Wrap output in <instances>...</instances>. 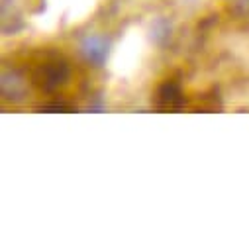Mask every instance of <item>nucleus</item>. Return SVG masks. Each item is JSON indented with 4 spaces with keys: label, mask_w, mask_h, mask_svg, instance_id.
<instances>
[{
    "label": "nucleus",
    "mask_w": 249,
    "mask_h": 249,
    "mask_svg": "<svg viewBox=\"0 0 249 249\" xmlns=\"http://www.w3.org/2000/svg\"><path fill=\"white\" fill-rule=\"evenodd\" d=\"M83 51H85V55L92 61V63H102L104 57H106V43H104L102 37L92 36V37H87L85 39Z\"/></svg>",
    "instance_id": "obj_1"
}]
</instances>
